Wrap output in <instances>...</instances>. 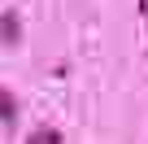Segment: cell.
<instances>
[{
    "label": "cell",
    "instance_id": "cell-1",
    "mask_svg": "<svg viewBox=\"0 0 148 144\" xmlns=\"http://www.w3.org/2000/svg\"><path fill=\"white\" fill-rule=\"evenodd\" d=\"M0 44H5V48H18V44H22V18H18L13 9L0 13Z\"/></svg>",
    "mask_w": 148,
    "mask_h": 144
},
{
    "label": "cell",
    "instance_id": "cell-2",
    "mask_svg": "<svg viewBox=\"0 0 148 144\" xmlns=\"http://www.w3.org/2000/svg\"><path fill=\"white\" fill-rule=\"evenodd\" d=\"M18 118V96L9 88H0V122H13Z\"/></svg>",
    "mask_w": 148,
    "mask_h": 144
},
{
    "label": "cell",
    "instance_id": "cell-3",
    "mask_svg": "<svg viewBox=\"0 0 148 144\" xmlns=\"http://www.w3.org/2000/svg\"><path fill=\"white\" fill-rule=\"evenodd\" d=\"M26 144H61V131H57V127H35V131L26 135Z\"/></svg>",
    "mask_w": 148,
    "mask_h": 144
},
{
    "label": "cell",
    "instance_id": "cell-4",
    "mask_svg": "<svg viewBox=\"0 0 148 144\" xmlns=\"http://www.w3.org/2000/svg\"><path fill=\"white\" fill-rule=\"evenodd\" d=\"M144 18H148V13H144Z\"/></svg>",
    "mask_w": 148,
    "mask_h": 144
}]
</instances>
